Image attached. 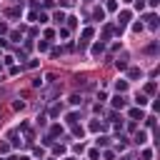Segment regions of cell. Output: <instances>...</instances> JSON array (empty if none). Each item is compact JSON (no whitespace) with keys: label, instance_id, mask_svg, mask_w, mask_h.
<instances>
[{"label":"cell","instance_id":"6da1fadb","mask_svg":"<svg viewBox=\"0 0 160 160\" xmlns=\"http://www.w3.org/2000/svg\"><path fill=\"white\" fill-rule=\"evenodd\" d=\"M90 130H93V133H100V130H105V123L93 120V123H90Z\"/></svg>","mask_w":160,"mask_h":160},{"label":"cell","instance_id":"7a4b0ae2","mask_svg":"<svg viewBox=\"0 0 160 160\" xmlns=\"http://www.w3.org/2000/svg\"><path fill=\"white\" fill-rule=\"evenodd\" d=\"M135 143H138V145H145V143H148V133H145V130H140V133L135 135Z\"/></svg>","mask_w":160,"mask_h":160},{"label":"cell","instance_id":"3957f363","mask_svg":"<svg viewBox=\"0 0 160 160\" xmlns=\"http://www.w3.org/2000/svg\"><path fill=\"white\" fill-rule=\"evenodd\" d=\"M115 90H118V93H125V90H128V80H118L115 83Z\"/></svg>","mask_w":160,"mask_h":160},{"label":"cell","instance_id":"277c9868","mask_svg":"<svg viewBox=\"0 0 160 160\" xmlns=\"http://www.w3.org/2000/svg\"><path fill=\"white\" fill-rule=\"evenodd\" d=\"M118 20H120V25H125V23H130V13H128V10H123L120 15H118Z\"/></svg>","mask_w":160,"mask_h":160},{"label":"cell","instance_id":"5b68a950","mask_svg":"<svg viewBox=\"0 0 160 160\" xmlns=\"http://www.w3.org/2000/svg\"><path fill=\"white\" fill-rule=\"evenodd\" d=\"M113 105H115V108H125V98H123V95H115V98H113Z\"/></svg>","mask_w":160,"mask_h":160},{"label":"cell","instance_id":"8992f818","mask_svg":"<svg viewBox=\"0 0 160 160\" xmlns=\"http://www.w3.org/2000/svg\"><path fill=\"white\" fill-rule=\"evenodd\" d=\"M135 103H138V105H140V108H143V105H145V103H148V98H145V95H140V93H138V95H135Z\"/></svg>","mask_w":160,"mask_h":160},{"label":"cell","instance_id":"52a82bcc","mask_svg":"<svg viewBox=\"0 0 160 160\" xmlns=\"http://www.w3.org/2000/svg\"><path fill=\"white\" fill-rule=\"evenodd\" d=\"M93 38V28H85V30H83V40H90Z\"/></svg>","mask_w":160,"mask_h":160},{"label":"cell","instance_id":"ba28073f","mask_svg":"<svg viewBox=\"0 0 160 160\" xmlns=\"http://www.w3.org/2000/svg\"><path fill=\"white\" fill-rule=\"evenodd\" d=\"M130 118H133V120L140 118V120H143V110H130Z\"/></svg>","mask_w":160,"mask_h":160},{"label":"cell","instance_id":"9c48e42d","mask_svg":"<svg viewBox=\"0 0 160 160\" xmlns=\"http://www.w3.org/2000/svg\"><path fill=\"white\" fill-rule=\"evenodd\" d=\"M145 20H148V25H150V28H155V25H158V18H155V15H148Z\"/></svg>","mask_w":160,"mask_h":160},{"label":"cell","instance_id":"30bf717a","mask_svg":"<svg viewBox=\"0 0 160 160\" xmlns=\"http://www.w3.org/2000/svg\"><path fill=\"white\" fill-rule=\"evenodd\" d=\"M55 23H58V25L65 23V13H55Z\"/></svg>","mask_w":160,"mask_h":160},{"label":"cell","instance_id":"8fae6325","mask_svg":"<svg viewBox=\"0 0 160 160\" xmlns=\"http://www.w3.org/2000/svg\"><path fill=\"white\" fill-rule=\"evenodd\" d=\"M68 123H70V125L78 123V113H70V115H68Z\"/></svg>","mask_w":160,"mask_h":160},{"label":"cell","instance_id":"7c38bea8","mask_svg":"<svg viewBox=\"0 0 160 160\" xmlns=\"http://www.w3.org/2000/svg\"><path fill=\"white\" fill-rule=\"evenodd\" d=\"M103 53V43H98V45H93V55H100Z\"/></svg>","mask_w":160,"mask_h":160},{"label":"cell","instance_id":"4fadbf2b","mask_svg":"<svg viewBox=\"0 0 160 160\" xmlns=\"http://www.w3.org/2000/svg\"><path fill=\"white\" fill-rule=\"evenodd\" d=\"M20 15V10L18 8H13V10H8V18H18Z\"/></svg>","mask_w":160,"mask_h":160},{"label":"cell","instance_id":"5bb4252c","mask_svg":"<svg viewBox=\"0 0 160 160\" xmlns=\"http://www.w3.org/2000/svg\"><path fill=\"white\" fill-rule=\"evenodd\" d=\"M115 65H118V70H125V68H128V63H125V60H118Z\"/></svg>","mask_w":160,"mask_h":160},{"label":"cell","instance_id":"9a60e30c","mask_svg":"<svg viewBox=\"0 0 160 160\" xmlns=\"http://www.w3.org/2000/svg\"><path fill=\"white\" fill-rule=\"evenodd\" d=\"M145 93H155V83H148V85H145Z\"/></svg>","mask_w":160,"mask_h":160},{"label":"cell","instance_id":"2e32d148","mask_svg":"<svg viewBox=\"0 0 160 160\" xmlns=\"http://www.w3.org/2000/svg\"><path fill=\"white\" fill-rule=\"evenodd\" d=\"M0 153H8V143H0Z\"/></svg>","mask_w":160,"mask_h":160},{"label":"cell","instance_id":"e0dca14e","mask_svg":"<svg viewBox=\"0 0 160 160\" xmlns=\"http://www.w3.org/2000/svg\"><path fill=\"white\" fill-rule=\"evenodd\" d=\"M5 30H8V28H5V23H0V33H5Z\"/></svg>","mask_w":160,"mask_h":160},{"label":"cell","instance_id":"ac0fdd59","mask_svg":"<svg viewBox=\"0 0 160 160\" xmlns=\"http://www.w3.org/2000/svg\"><path fill=\"white\" fill-rule=\"evenodd\" d=\"M123 160H133V158H123Z\"/></svg>","mask_w":160,"mask_h":160}]
</instances>
